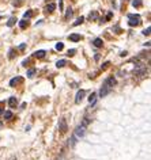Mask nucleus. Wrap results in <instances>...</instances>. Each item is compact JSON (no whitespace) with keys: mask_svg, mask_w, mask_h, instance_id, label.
Wrapping results in <instances>:
<instances>
[{"mask_svg":"<svg viewBox=\"0 0 151 160\" xmlns=\"http://www.w3.org/2000/svg\"><path fill=\"white\" fill-rule=\"evenodd\" d=\"M21 82H22V77H21V76H17V77H14V79H11V80H10V85H11V87H14V85L19 84Z\"/></svg>","mask_w":151,"mask_h":160,"instance_id":"423d86ee","label":"nucleus"},{"mask_svg":"<svg viewBox=\"0 0 151 160\" xmlns=\"http://www.w3.org/2000/svg\"><path fill=\"white\" fill-rule=\"evenodd\" d=\"M19 26H21V29H26V27H27V21H26V19L21 21V22H19Z\"/></svg>","mask_w":151,"mask_h":160,"instance_id":"a211bd4d","label":"nucleus"},{"mask_svg":"<svg viewBox=\"0 0 151 160\" xmlns=\"http://www.w3.org/2000/svg\"><path fill=\"white\" fill-rule=\"evenodd\" d=\"M83 22H84V18H83V16H80L79 19H76V22L74 23V26H79V24H82Z\"/></svg>","mask_w":151,"mask_h":160,"instance_id":"f3484780","label":"nucleus"},{"mask_svg":"<svg viewBox=\"0 0 151 160\" xmlns=\"http://www.w3.org/2000/svg\"><path fill=\"white\" fill-rule=\"evenodd\" d=\"M34 73H35V69L33 68V69H30V71L27 72V76H29V77H33V75H34Z\"/></svg>","mask_w":151,"mask_h":160,"instance_id":"b1692460","label":"nucleus"},{"mask_svg":"<svg viewBox=\"0 0 151 160\" xmlns=\"http://www.w3.org/2000/svg\"><path fill=\"white\" fill-rule=\"evenodd\" d=\"M142 4H143V1H142V0H134V1H132V6H134V7H136V8L142 7Z\"/></svg>","mask_w":151,"mask_h":160,"instance_id":"4468645a","label":"nucleus"},{"mask_svg":"<svg viewBox=\"0 0 151 160\" xmlns=\"http://www.w3.org/2000/svg\"><path fill=\"white\" fill-rule=\"evenodd\" d=\"M93 44H94V46H95V48H101V46L103 45V42H102V39H101V38H95V39L93 41Z\"/></svg>","mask_w":151,"mask_h":160,"instance_id":"6e6552de","label":"nucleus"},{"mask_svg":"<svg viewBox=\"0 0 151 160\" xmlns=\"http://www.w3.org/2000/svg\"><path fill=\"white\" fill-rule=\"evenodd\" d=\"M80 38H82V37H80L79 34H71V35H69V39H71L72 42H78V41H80Z\"/></svg>","mask_w":151,"mask_h":160,"instance_id":"1a4fd4ad","label":"nucleus"},{"mask_svg":"<svg viewBox=\"0 0 151 160\" xmlns=\"http://www.w3.org/2000/svg\"><path fill=\"white\" fill-rule=\"evenodd\" d=\"M17 103H18V100H17V98H14V96L10 98V100H8V105H10V107H12V109L17 106Z\"/></svg>","mask_w":151,"mask_h":160,"instance_id":"9d476101","label":"nucleus"},{"mask_svg":"<svg viewBox=\"0 0 151 160\" xmlns=\"http://www.w3.org/2000/svg\"><path fill=\"white\" fill-rule=\"evenodd\" d=\"M14 57V50H10V58Z\"/></svg>","mask_w":151,"mask_h":160,"instance_id":"c85d7f7f","label":"nucleus"},{"mask_svg":"<svg viewBox=\"0 0 151 160\" xmlns=\"http://www.w3.org/2000/svg\"><path fill=\"white\" fill-rule=\"evenodd\" d=\"M59 130L61 133H65L67 130H68V128H67V122H65V119L61 118L60 121H59Z\"/></svg>","mask_w":151,"mask_h":160,"instance_id":"20e7f679","label":"nucleus"},{"mask_svg":"<svg viewBox=\"0 0 151 160\" xmlns=\"http://www.w3.org/2000/svg\"><path fill=\"white\" fill-rule=\"evenodd\" d=\"M110 91H112V87L108 85L106 83H103V85L101 87V91H100V96H101V98H103V96H106Z\"/></svg>","mask_w":151,"mask_h":160,"instance_id":"7ed1b4c3","label":"nucleus"},{"mask_svg":"<svg viewBox=\"0 0 151 160\" xmlns=\"http://www.w3.org/2000/svg\"><path fill=\"white\" fill-rule=\"evenodd\" d=\"M89 18H90V21H95L97 18H98V12H97V11H93V12H90Z\"/></svg>","mask_w":151,"mask_h":160,"instance_id":"9b49d317","label":"nucleus"},{"mask_svg":"<svg viewBox=\"0 0 151 160\" xmlns=\"http://www.w3.org/2000/svg\"><path fill=\"white\" fill-rule=\"evenodd\" d=\"M109 65H110V62L106 61V62H103V64L101 65V68H102V69H106V68H109Z\"/></svg>","mask_w":151,"mask_h":160,"instance_id":"5701e85b","label":"nucleus"},{"mask_svg":"<svg viewBox=\"0 0 151 160\" xmlns=\"http://www.w3.org/2000/svg\"><path fill=\"white\" fill-rule=\"evenodd\" d=\"M1 113H4V110L1 109V107H0V114H1Z\"/></svg>","mask_w":151,"mask_h":160,"instance_id":"c756f323","label":"nucleus"},{"mask_svg":"<svg viewBox=\"0 0 151 160\" xmlns=\"http://www.w3.org/2000/svg\"><path fill=\"white\" fill-rule=\"evenodd\" d=\"M31 16H33V12H31V11H27V12H25V15H23L25 19H30Z\"/></svg>","mask_w":151,"mask_h":160,"instance_id":"412c9836","label":"nucleus"},{"mask_svg":"<svg viewBox=\"0 0 151 160\" xmlns=\"http://www.w3.org/2000/svg\"><path fill=\"white\" fill-rule=\"evenodd\" d=\"M15 22H17V19H15V18H10V19H8V22H7V26H8V27L14 26Z\"/></svg>","mask_w":151,"mask_h":160,"instance_id":"dca6fc26","label":"nucleus"},{"mask_svg":"<svg viewBox=\"0 0 151 160\" xmlns=\"http://www.w3.org/2000/svg\"><path fill=\"white\" fill-rule=\"evenodd\" d=\"M150 30H151V29H150V27H147V29H144V30H143V34H144V35H150Z\"/></svg>","mask_w":151,"mask_h":160,"instance_id":"393cba45","label":"nucleus"},{"mask_svg":"<svg viewBox=\"0 0 151 160\" xmlns=\"http://www.w3.org/2000/svg\"><path fill=\"white\" fill-rule=\"evenodd\" d=\"M76 53V50L75 49H71V50H68V56H74Z\"/></svg>","mask_w":151,"mask_h":160,"instance_id":"bb28decb","label":"nucleus"},{"mask_svg":"<svg viewBox=\"0 0 151 160\" xmlns=\"http://www.w3.org/2000/svg\"><path fill=\"white\" fill-rule=\"evenodd\" d=\"M25 48H26V45H25V44H22V45H21V46H19V49H21V50H23V49H25Z\"/></svg>","mask_w":151,"mask_h":160,"instance_id":"cd10ccee","label":"nucleus"},{"mask_svg":"<svg viewBox=\"0 0 151 160\" xmlns=\"http://www.w3.org/2000/svg\"><path fill=\"white\" fill-rule=\"evenodd\" d=\"M89 123H90V119H89V118H84V119H83V122H82V125L87 126Z\"/></svg>","mask_w":151,"mask_h":160,"instance_id":"a878e982","label":"nucleus"},{"mask_svg":"<svg viewBox=\"0 0 151 160\" xmlns=\"http://www.w3.org/2000/svg\"><path fill=\"white\" fill-rule=\"evenodd\" d=\"M63 48H64V44L63 42H59V44H56V50H63Z\"/></svg>","mask_w":151,"mask_h":160,"instance_id":"aec40b11","label":"nucleus"},{"mask_svg":"<svg viewBox=\"0 0 151 160\" xmlns=\"http://www.w3.org/2000/svg\"><path fill=\"white\" fill-rule=\"evenodd\" d=\"M95 96H97L95 92H91V95L89 96V102L91 103V105H94V103H95Z\"/></svg>","mask_w":151,"mask_h":160,"instance_id":"f8f14e48","label":"nucleus"},{"mask_svg":"<svg viewBox=\"0 0 151 160\" xmlns=\"http://www.w3.org/2000/svg\"><path fill=\"white\" fill-rule=\"evenodd\" d=\"M55 10H56V4L50 3V4L46 6V11H48V12H52V11H55Z\"/></svg>","mask_w":151,"mask_h":160,"instance_id":"ddd939ff","label":"nucleus"},{"mask_svg":"<svg viewBox=\"0 0 151 160\" xmlns=\"http://www.w3.org/2000/svg\"><path fill=\"white\" fill-rule=\"evenodd\" d=\"M12 118V113L11 111H4V119H11Z\"/></svg>","mask_w":151,"mask_h":160,"instance_id":"6ab92c4d","label":"nucleus"},{"mask_svg":"<svg viewBox=\"0 0 151 160\" xmlns=\"http://www.w3.org/2000/svg\"><path fill=\"white\" fill-rule=\"evenodd\" d=\"M45 54H46V52H45V50H37V52H34V57L35 58H42Z\"/></svg>","mask_w":151,"mask_h":160,"instance_id":"0eeeda50","label":"nucleus"},{"mask_svg":"<svg viewBox=\"0 0 151 160\" xmlns=\"http://www.w3.org/2000/svg\"><path fill=\"white\" fill-rule=\"evenodd\" d=\"M84 133H86V126H84V125H79V126H78V128L75 129L74 137H75V138H80V137L84 136Z\"/></svg>","mask_w":151,"mask_h":160,"instance_id":"f03ea898","label":"nucleus"},{"mask_svg":"<svg viewBox=\"0 0 151 160\" xmlns=\"http://www.w3.org/2000/svg\"><path fill=\"white\" fill-rule=\"evenodd\" d=\"M84 94H86V92L83 91V90L78 91V94H76V96H75V103H80V102H82L83 98H84Z\"/></svg>","mask_w":151,"mask_h":160,"instance_id":"39448f33","label":"nucleus"},{"mask_svg":"<svg viewBox=\"0 0 151 160\" xmlns=\"http://www.w3.org/2000/svg\"><path fill=\"white\" fill-rule=\"evenodd\" d=\"M72 14H74L72 10H71V8H68V10H67V14H65V19H69V18L72 16Z\"/></svg>","mask_w":151,"mask_h":160,"instance_id":"4be33fe9","label":"nucleus"},{"mask_svg":"<svg viewBox=\"0 0 151 160\" xmlns=\"http://www.w3.org/2000/svg\"><path fill=\"white\" fill-rule=\"evenodd\" d=\"M65 64H67V61H65V60H59V61L56 62V67H57V68H63Z\"/></svg>","mask_w":151,"mask_h":160,"instance_id":"2eb2a0df","label":"nucleus"},{"mask_svg":"<svg viewBox=\"0 0 151 160\" xmlns=\"http://www.w3.org/2000/svg\"><path fill=\"white\" fill-rule=\"evenodd\" d=\"M128 24L129 26H139L140 24V16L139 15H134V14H131L128 15Z\"/></svg>","mask_w":151,"mask_h":160,"instance_id":"f257e3e1","label":"nucleus"},{"mask_svg":"<svg viewBox=\"0 0 151 160\" xmlns=\"http://www.w3.org/2000/svg\"><path fill=\"white\" fill-rule=\"evenodd\" d=\"M14 160H17V159H14Z\"/></svg>","mask_w":151,"mask_h":160,"instance_id":"7c9ffc66","label":"nucleus"}]
</instances>
